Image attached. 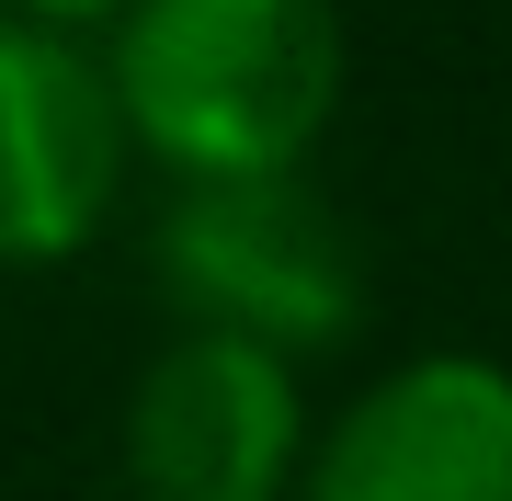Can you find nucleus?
<instances>
[{"mask_svg": "<svg viewBox=\"0 0 512 501\" xmlns=\"http://www.w3.org/2000/svg\"><path fill=\"white\" fill-rule=\"evenodd\" d=\"M148 285L183 308V331H228L262 353H319L365 319L342 205L308 194V171H239V183H171L148 228Z\"/></svg>", "mask_w": 512, "mask_h": 501, "instance_id": "f03ea898", "label": "nucleus"}, {"mask_svg": "<svg viewBox=\"0 0 512 501\" xmlns=\"http://www.w3.org/2000/svg\"><path fill=\"white\" fill-rule=\"evenodd\" d=\"M0 12H35V23H103V12H126V0H0Z\"/></svg>", "mask_w": 512, "mask_h": 501, "instance_id": "423d86ee", "label": "nucleus"}, {"mask_svg": "<svg viewBox=\"0 0 512 501\" xmlns=\"http://www.w3.org/2000/svg\"><path fill=\"white\" fill-rule=\"evenodd\" d=\"M103 23V92L126 160H160L171 183L308 171L342 114L353 46L330 0H126Z\"/></svg>", "mask_w": 512, "mask_h": 501, "instance_id": "f257e3e1", "label": "nucleus"}, {"mask_svg": "<svg viewBox=\"0 0 512 501\" xmlns=\"http://www.w3.org/2000/svg\"><path fill=\"white\" fill-rule=\"evenodd\" d=\"M126 194V126H114L103 57L80 23L0 12V274L92 251Z\"/></svg>", "mask_w": 512, "mask_h": 501, "instance_id": "20e7f679", "label": "nucleus"}, {"mask_svg": "<svg viewBox=\"0 0 512 501\" xmlns=\"http://www.w3.org/2000/svg\"><path fill=\"white\" fill-rule=\"evenodd\" d=\"M126 501H285L308 456V388L285 353L171 331L126 388Z\"/></svg>", "mask_w": 512, "mask_h": 501, "instance_id": "7ed1b4c3", "label": "nucleus"}, {"mask_svg": "<svg viewBox=\"0 0 512 501\" xmlns=\"http://www.w3.org/2000/svg\"><path fill=\"white\" fill-rule=\"evenodd\" d=\"M285 501H512V365L410 353L342 422H308Z\"/></svg>", "mask_w": 512, "mask_h": 501, "instance_id": "39448f33", "label": "nucleus"}]
</instances>
